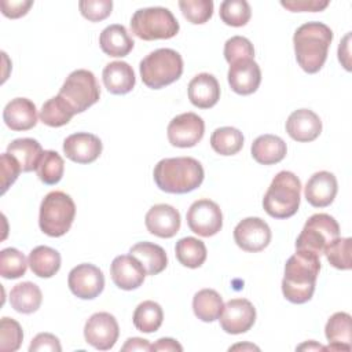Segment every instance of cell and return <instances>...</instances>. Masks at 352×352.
Listing matches in <instances>:
<instances>
[{
	"mask_svg": "<svg viewBox=\"0 0 352 352\" xmlns=\"http://www.w3.org/2000/svg\"><path fill=\"white\" fill-rule=\"evenodd\" d=\"M74 216L76 205L72 197L63 191H51L41 201L38 226L48 236L58 238L70 230Z\"/></svg>",
	"mask_w": 352,
	"mask_h": 352,
	"instance_id": "8992f818",
	"label": "cell"
},
{
	"mask_svg": "<svg viewBox=\"0 0 352 352\" xmlns=\"http://www.w3.org/2000/svg\"><path fill=\"white\" fill-rule=\"evenodd\" d=\"M58 95L77 114L85 111L99 100L100 89L92 72L77 69L66 77Z\"/></svg>",
	"mask_w": 352,
	"mask_h": 352,
	"instance_id": "ba28073f",
	"label": "cell"
},
{
	"mask_svg": "<svg viewBox=\"0 0 352 352\" xmlns=\"http://www.w3.org/2000/svg\"><path fill=\"white\" fill-rule=\"evenodd\" d=\"M74 114L76 113L70 109V106L59 95H56L43 104L38 117L43 124L58 128L66 125Z\"/></svg>",
	"mask_w": 352,
	"mask_h": 352,
	"instance_id": "d590c367",
	"label": "cell"
},
{
	"mask_svg": "<svg viewBox=\"0 0 352 352\" xmlns=\"http://www.w3.org/2000/svg\"><path fill=\"white\" fill-rule=\"evenodd\" d=\"M28 261L23 253L15 248H6L0 252V275L6 279H16L25 275Z\"/></svg>",
	"mask_w": 352,
	"mask_h": 352,
	"instance_id": "f35d334b",
	"label": "cell"
},
{
	"mask_svg": "<svg viewBox=\"0 0 352 352\" xmlns=\"http://www.w3.org/2000/svg\"><path fill=\"white\" fill-rule=\"evenodd\" d=\"M333 40V30L322 22L302 23L293 36V45L297 63L309 73H318L329 54V47Z\"/></svg>",
	"mask_w": 352,
	"mask_h": 352,
	"instance_id": "7a4b0ae2",
	"label": "cell"
},
{
	"mask_svg": "<svg viewBox=\"0 0 352 352\" xmlns=\"http://www.w3.org/2000/svg\"><path fill=\"white\" fill-rule=\"evenodd\" d=\"M129 254L139 260L143 265L146 275H157L168 265L165 250L153 242H139L129 249Z\"/></svg>",
	"mask_w": 352,
	"mask_h": 352,
	"instance_id": "83f0119b",
	"label": "cell"
},
{
	"mask_svg": "<svg viewBox=\"0 0 352 352\" xmlns=\"http://www.w3.org/2000/svg\"><path fill=\"white\" fill-rule=\"evenodd\" d=\"M221 329L228 334H242L256 322V308L246 298H232L224 304L219 318Z\"/></svg>",
	"mask_w": 352,
	"mask_h": 352,
	"instance_id": "9a60e30c",
	"label": "cell"
},
{
	"mask_svg": "<svg viewBox=\"0 0 352 352\" xmlns=\"http://www.w3.org/2000/svg\"><path fill=\"white\" fill-rule=\"evenodd\" d=\"M228 84L239 95H250L257 91L261 82V70L254 59H241L230 65Z\"/></svg>",
	"mask_w": 352,
	"mask_h": 352,
	"instance_id": "e0dca14e",
	"label": "cell"
},
{
	"mask_svg": "<svg viewBox=\"0 0 352 352\" xmlns=\"http://www.w3.org/2000/svg\"><path fill=\"white\" fill-rule=\"evenodd\" d=\"M139 70L144 85L151 89H160L180 78L183 59L172 48H158L140 60Z\"/></svg>",
	"mask_w": 352,
	"mask_h": 352,
	"instance_id": "5b68a950",
	"label": "cell"
},
{
	"mask_svg": "<svg viewBox=\"0 0 352 352\" xmlns=\"http://www.w3.org/2000/svg\"><path fill=\"white\" fill-rule=\"evenodd\" d=\"M23 340L21 324L12 318H1L0 320V351L15 352L19 349Z\"/></svg>",
	"mask_w": 352,
	"mask_h": 352,
	"instance_id": "60d3db41",
	"label": "cell"
},
{
	"mask_svg": "<svg viewBox=\"0 0 352 352\" xmlns=\"http://www.w3.org/2000/svg\"><path fill=\"white\" fill-rule=\"evenodd\" d=\"M157 187L170 194H186L204 182V168L192 157H176L161 160L153 172Z\"/></svg>",
	"mask_w": 352,
	"mask_h": 352,
	"instance_id": "3957f363",
	"label": "cell"
},
{
	"mask_svg": "<svg viewBox=\"0 0 352 352\" xmlns=\"http://www.w3.org/2000/svg\"><path fill=\"white\" fill-rule=\"evenodd\" d=\"M36 172L44 184H56L65 172L63 158L54 150H44Z\"/></svg>",
	"mask_w": 352,
	"mask_h": 352,
	"instance_id": "8d00e7d4",
	"label": "cell"
},
{
	"mask_svg": "<svg viewBox=\"0 0 352 352\" xmlns=\"http://www.w3.org/2000/svg\"><path fill=\"white\" fill-rule=\"evenodd\" d=\"M99 45L106 55L122 58L132 51L135 43L125 26L113 23L102 30L99 36Z\"/></svg>",
	"mask_w": 352,
	"mask_h": 352,
	"instance_id": "d4e9b609",
	"label": "cell"
},
{
	"mask_svg": "<svg viewBox=\"0 0 352 352\" xmlns=\"http://www.w3.org/2000/svg\"><path fill=\"white\" fill-rule=\"evenodd\" d=\"M120 336L117 319L109 312L94 314L84 326L85 341L95 349L107 351L114 346Z\"/></svg>",
	"mask_w": 352,
	"mask_h": 352,
	"instance_id": "4fadbf2b",
	"label": "cell"
},
{
	"mask_svg": "<svg viewBox=\"0 0 352 352\" xmlns=\"http://www.w3.org/2000/svg\"><path fill=\"white\" fill-rule=\"evenodd\" d=\"M210 146L220 155H234L243 147V135L234 126H221L213 131Z\"/></svg>",
	"mask_w": 352,
	"mask_h": 352,
	"instance_id": "836d02e7",
	"label": "cell"
},
{
	"mask_svg": "<svg viewBox=\"0 0 352 352\" xmlns=\"http://www.w3.org/2000/svg\"><path fill=\"white\" fill-rule=\"evenodd\" d=\"M179 7L184 18L194 25L208 22L213 14L212 0H180Z\"/></svg>",
	"mask_w": 352,
	"mask_h": 352,
	"instance_id": "b9f144b4",
	"label": "cell"
},
{
	"mask_svg": "<svg viewBox=\"0 0 352 352\" xmlns=\"http://www.w3.org/2000/svg\"><path fill=\"white\" fill-rule=\"evenodd\" d=\"M175 254L177 261L187 268H198L206 260L205 243L194 236H186L176 242Z\"/></svg>",
	"mask_w": 352,
	"mask_h": 352,
	"instance_id": "d6a6232c",
	"label": "cell"
},
{
	"mask_svg": "<svg viewBox=\"0 0 352 352\" xmlns=\"http://www.w3.org/2000/svg\"><path fill=\"white\" fill-rule=\"evenodd\" d=\"M219 12L221 21L234 28L245 26L252 16V10L246 0H224Z\"/></svg>",
	"mask_w": 352,
	"mask_h": 352,
	"instance_id": "74e56055",
	"label": "cell"
},
{
	"mask_svg": "<svg viewBox=\"0 0 352 352\" xmlns=\"http://www.w3.org/2000/svg\"><path fill=\"white\" fill-rule=\"evenodd\" d=\"M241 348H242V349H245V348H249V349H257V351H258V348H257V346H254V345H242V344L234 345V346H231L230 349H232V351H234V349H241Z\"/></svg>",
	"mask_w": 352,
	"mask_h": 352,
	"instance_id": "db71d44e",
	"label": "cell"
},
{
	"mask_svg": "<svg viewBox=\"0 0 352 352\" xmlns=\"http://www.w3.org/2000/svg\"><path fill=\"white\" fill-rule=\"evenodd\" d=\"M110 275L114 285L122 290H133L144 282L143 265L131 254L117 256L110 265Z\"/></svg>",
	"mask_w": 352,
	"mask_h": 352,
	"instance_id": "d6986e66",
	"label": "cell"
},
{
	"mask_svg": "<svg viewBox=\"0 0 352 352\" xmlns=\"http://www.w3.org/2000/svg\"><path fill=\"white\" fill-rule=\"evenodd\" d=\"M351 250H352V239L338 236L324 248L323 253L327 261L334 268L351 270Z\"/></svg>",
	"mask_w": 352,
	"mask_h": 352,
	"instance_id": "ab89813d",
	"label": "cell"
},
{
	"mask_svg": "<svg viewBox=\"0 0 352 352\" xmlns=\"http://www.w3.org/2000/svg\"><path fill=\"white\" fill-rule=\"evenodd\" d=\"M151 351H177L182 352L183 346L173 338H160L151 345Z\"/></svg>",
	"mask_w": 352,
	"mask_h": 352,
	"instance_id": "816d5d0a",
	"label": "cell"
},
{
	"mask_svg": "<svg viewBox=\"0 0 352 352\" xmlns=\"http://www.w3.org/2000/svg\"><path fill=\"white\" fill-rule=\"evenodd\" d=\"M190 230L201 236H213L223 227V213L220 206L208 198L197 199L187 212Z\"/></svg>",
	"mask_w": 352,
	"mask_h": 352,
	"instance_id": "30bf717a",
	"label": "cell"
},
{
	"mask_svg": "<svg viewBox=\"0 0 352 352\" xmlns=\"http://www.w3.org/2000/svg\"><path fill=\"white\" fill-rule=\"evenodd\" d=\"M166 132L172 146L187 148L201 142L205 133V122L198 114L188 111L173 117Z\"/></svg>",
	"mask_w": 352,
	"mask_h": 352,
	"instance_id": "8fae6325",
	"label": "cell"
},
{
	"mask_svg": "<svg viewBox=\"0 0 352 352\" xmlns=\"http://www.w3.org/2000/svg\"><path fill=\"white\" fill-rule=\"evenodd\" d=\"M41 351H50V352H60L62 346L58 340L51 333H38L29 345V352H41Z\"/></svg>",
	"mask_w": 352,
	"mask_h": 352,
	"instance_id": "bcb514c9",
	"label": "cell"
},
{
	"mask_svg": "<svg viewBox=\"0 0 352 352\" xmlns=\"http://www.w3.org/2000/svg\"><path fill=\"white\" fill-rule=\"evenodd\" d=\"M340 236L337 220L327 213H315L304 224L296 241V249L309 250L320 256L324 248Z\"/></svg>",
	"mask_w": 352,
	"mask_h": 352,
	"instance_id": "9c48e42d",
	"label": "cell"
},
{
	"mask_svg": "<svg viewBox=\"0 0 352 352\" xmlns=\"http://www.w3.org/2000/svg\"><path fill=\"white\" fill-rule=\"evenodd\" d=\"M0 168H1V194H4L8 187L18 179L21 165L18 161L8 153H3L0 158Z\"/></svg>",
	"mask_w": 352,
	"mask_h": 352,
	"instance_id": "f6af8a7d",
	"label": "cell"
},
{
	"mask_svg": "<svg viewBox=\"0 0 352 352\" xmlns=\"http://www.w3.org/2000/svg\"><path fill=\"white\" fill-rule=\"evenodd\" d=\"M103 84L110 94L125 95L135 87V72L129 63L124 60H114L104 66L102 73Z\"/></svg>",
	"mask_w": 352,
	"mask_h": 352,
	"instance_id": "cb8c5ba5",
	"label": "cell"
},
{
	"mask_svg": "<svg viewBox=\"0 0 352 352\" xmlns=\"http://www.w3.org/2000/svg\"><path fill=\"white\" fill-rule=\"evenodd\" d=\"M43 301L40 287L33 282L16 283L10 292V304L19 314L36 312Z\"/></svg>",
	"mask_w": 352,
	"mask_h": 352,
	"instance_id": "f546056e",
	"label": "cell"
},
{
	"mask_svg": "<svg viewBox=\"0 0 352 352\" xmlns=\"http://www.w3.org/2000/svg\"><path fill=\"white\" fill-rule=\"evenodd\" d=\"M164 319L162 308L158 302L147 300L140 302L133 312V324L142 333L157 331Z\"/></svg>",
	"mask_w": 352,
	"mask_h": 352,
	"instance_id": "e575fe53",
	"label": "cell"
},
{
	"mask_svg": "<svg viewBox=\"0 0 352 352\" xmlns=\"http://www.w3.org/2000/svg\"><path fill=\"white\" fill-rule=\"evenodd\" d=\"M297 349L298 351H305V349H308V351H326V346L318 344L316 341H308V342H304V344L298 345Z\"/></svg>",
	"mask_w": 352,
	"mask_h": 352,
	"instance_id": "f5cc1de1",
	"label": "cell"
},
{
	"mask_svg": "<svg viewBox=\"0 0 352 352\" xmlns=\"http://www.w3.org/2000/svg\"><path fill=\"white\" fill-rule=\"evenodd\" d=\"M252 157L261 165H274L286 157V143L276 135L265 133L254 139L252 143Z\"/></svg>",
	"mask_w": 352,
	"mask_h": 352,
	"instance_id": "4316f807",
	"label": "cell"
},
{
	"mask_svg": "<svg viewBox=\"0 0 352 352\" xmlns=\"http://www.w3.org/2000/svg\"><path fill=\"white\" fill-rule=\"evenodd\" d=\"M320 271L319 256L302 249L289 257L285 264V275L282 279V293L285 298L293 304H304L309 301L315 292L316 279Z\"/></svg>",
	"mask_w": 352,
	"mask_h": 352,
	"instance_id": "6da1fadb",
	"label": "cell"
},
{
	"mask_svg": "<svg viewBox=\"0 0 352 352\" xmlns=\"http://www.w3.org/2000/svg\"><path fill=\"white\" fill-rule=\"evenodd\" d=\"M224 58L230 65L241 59H253V44L243 36H232L224 44Z\"/></svg>",
	"mask_w": 352,
	"mask_h": 352,
	"instance_id": "7bdbcfd3",
	"label": "cell"
},
{
	"mask_svg": "<svg viewBox=\"0 0 352 352\" xmlns=\"http://www.w3.org/2000/svg\"><path fill=\"white\" fill-rule=\"evenodd\" d=\"M280 6L293 12L322 11L329 6L327 0H282Z\"/></svg>",
	"mask_w": 352,
	"mask_h": 352,
	"instance_id": "7dc6e473",
	"label": "cell"
},
{
	"mask_svg": "<svg viewBox=\"0 0 352 352\" xmlns=\"http://www.w3.org/2000/svg\"><path fill=\"white\" fill-rule=\"evenodd\" d=\"M28 263L36 276L51 278L60 268V254L50 246H37L29 253Z\"/></svg>",
	"mask_w": 352,
	"mask_h": 352,
	"instance_id": "4dcf8cb0",
	"label": "cell"
},
{
	"mask_svg": "<svg viewBox=\"0 0 352 352\" xmlns=\"http://www.w3.org/2000/svg\"><path fill=\"white\" fill-rule=\"evenodd\" d=\"M144 223L150 234L160 238H172L180 230V213L168 204H157L146 213Z\"/></svg>",
	"mask_w": 352,
	"mask_h": 352,
	"instance_id": "ac0fdd59",
	"label": "cell"
},
{
	"mask_svg": "<svg viewBox=\"0 0 352 352\" xmlns=\"http://www.w3.org/2000/svg\"><path fill=\"white\" fill-rule=\"evenodd\" d=\"M286 132L296 142H312L322 132V121L312 110L298 109L289 116L286 121Z\"/></svg>",
	"mask_w": 352,
	"mask_h": 352,
	"instance_id": "44dd1931",
	"label": "cell"
},
{
	"mask_svg": "<svg viewBox=\"0 0 352 352\" xmlns=\"http://www.w3.org/2000/svg\"><path fill=\"white\" fill-rule=\"evenodd\" d=\"M337 190H338V186H337L336 176L331 172L320 170L314 173L308 179L305 184L304 195L309 205L315 208H326L334 201L337 195Z\"/></svg>",
	"mask_w": 352,
	"mask_h": 352,
	"instance_id": "ffe728a7",
	"label": "cell"
},
{
	"mask_svg": "<svg viewBox=\"0 0 352 352\" xmlns=\"http://www.w3.org/2000/svg\"><path fill=\"white\" fill-rule=\"evenodd\" d=\"M300 198V179L293 172L280 170L264 194L263 208L274 219H287L297 213Z\"/></svg>",
	"mask_w": 352,
	"mask_h": 352,
	"instance_id": "277c9868",
	"label": "cell"
},
{
	"mask_svg": "<svg viewBox=\"0 0 352 352\" xmlns=\"http://www.w3.org/2000/svg\"><path fill=\"white\" fill-rule=\"evenodd\" d=\"M7 153L18 161L22 172H32L36 170L44 151L36 139L21 138L12 140L7 146Z\"/></svg>",
	"mask_w": 352,
	"mask_h": 352,
	"instance_id": "f1b7e54d",
	"label": "cell"
},
{
	"mask_svg": "<svg viewBox=\"0 0 352 352\" xmlns=\"http://www.w3.org/2000/svg\"><path fill=\"white\" fill-rule=\"evenodd\" d=\"M324 334L329 341L326 351H351V315L346 312H336L331 315L326 323Z\"/></svg>",
	"mask_w": 352,
	"mask_h": 352,
	"instance_id": "484cf974",
	"label": "cell"
},
{
	"mask_svg": "<svg viewBox=\"0 0 352 352\" xmlns=\"http://www.w3.org/2000/svg\"><path fill=\"white\" fill-rule=\"evenodd\" d=\"M1 12L4 16L15 19L28 14L29 8L33 6L32 0H1Z\"/></svg>",
	"mask_w": 352,
	"mask_h": 352,
	"instance_id": "c3c4849f",
	"label": "cell"
},
{
	"mask_svg": "<svg viewBox=\"0 0 352 352\" xmlns=\"http://www.w3.org/2000/svg\"><path fill=\"white\" fill-rule=\"evenodd\" d=\"M122 351H151V344L144 340V338H139V337H132V338H128L125 341V344L122 345L121 348Z\"/></svg>",
	"mask_w": 352,
	"mask_h": 352,
	"instance_id": "f907efd6",
	"label": "cell"
},
{
	"mask_svg": "<svg viewBox=\"0 0 352 352\" xmlns=\"http://www.w3.org/2000/svg\"><path fill=\"white\" fill-rule=\"evenodd\" d=\"M234 239L245 252H261L271 242V230L263 219L246 217L234 228Z\"/></svg>",
	"mask_w": 352,
	"mask_h": 352,
	"instance_id": "5bb4252c",
	"label": "cell"
},
{
	"mask_svg": "<svg viewBox=\"0 0 352 352\" xmlns=\"http://www.w3.org/2000/svg\"><path fill=\"white\" fill-rule=\"evenodd\" d=\"M188 99L198 109H210L220 99L217 78L209 73L197 74L188 84Z\"/></svg>",
	"mask_w": 352,
	"mask_h": 352,
	"instance_id": "603a6c76",
	"label": "cell"
},
{
	"mask_svg": "<svg viewBox=\"0 0 352 352\" xmlns=\"http://www.w3.org/2000/svg\"><path fill=\"white\" fill-rule=\"evenodd\" d=\"M349 40H351V33H346L342 41L338 45V60L342 63V66L346 70H351V56H349Z\"/></svg>",
	"mask_w": 352,
	"mask_h": 352,
	"instance_id": "681fc988",
	"label": "cell"
},
{
	"mask_svg": "<svg viewBox=\"0 0 352 352\" xmlns=\"http://www.w3.org/2000/svg\"><path fill=\"white\" fill-rule=\"evenodd\" d=\"M67 285L76 297L92 300L103 292L104 275L96 265L82 263L72 268L67 276Z\"/></svg>",
	"mask_w": 352,
	"mask_h": 352,
	"instance_id": "7c38bea8",
	"label": "cell"
},
{
	"mask_svg": "<svg viewBox=\"0 0 352 352\" xmlns=\"http://www.w3.org/2000/svg\"><path fill=\"white\" fill-rule=\"evenodd\" d=\"M80 12L91 22H99L106 19L113 10L111 0H81L78 3Z\"/></svg>",
	"mask_w": 352,
	"mask_h": 352,
	"instance_id": "ee69618b",
	"label": "cell"
},
{
	"mask_svg": "<svg viewBox=\"0 0 352 352\" xmlns=\"http://www.w3.org/2000/svg\"><path fill=\"white\" fill-rule=\"evenodd\" d=\"M3 121L12 131H29L37 124L36 104L28 98L11 99L3 110Z\"/></svg>",
	"mask_w": 352,
	"mask_h": 352,
	"instance_id": "7402d4cb",
	"label": "cell"
},
{
	"mask_svg": "<svg viewBox=\"0 0 352 352\" xmlns=\"http://www.w3.org/2000/svg\"><path fill=\"white\" fill-rule=\"evenodd\" d=\"M179 22L165 7L139 8L131 18L132 33L146 41L172 38L179 32Z\"/></svg>",
	"mask_w": 352,
	"mask_h": 352,
	"instance_id": "52a82bcc",
	"label": "cell"
},
{
	"mask_svg": "<svg viewBox=\"0 0 352 352\" xmlns=\"http://www.w3.org/2000/svg\"><path fill=\"white\" fill-rule=\"evenodd\" d=\"M102 140L88 132H77L67 136L63 142V153L77 164H91L102 154Z\"/></svg>",
	"mask_w": 352,
	"mask_h": 352,
	"instance_id": "2e32d148",
	"label": "cell"
},
{
	"mask_svg": "<svg viewBox=\"0 0 352 352\" xmlns=\"http://www.w3.org/2000/svg\"><path fill=\"white\" fill-rule=\"evenodd\" d=\"M224 304L220 294L213 289H202L194 294L192 309L202 322H214L220 318Z\"/></svg>",
	"mask_w": 352,
	"mask_h": 352,
	"instance_id": "1f68e13d",
	"label": "cell"
}]
</instances>
